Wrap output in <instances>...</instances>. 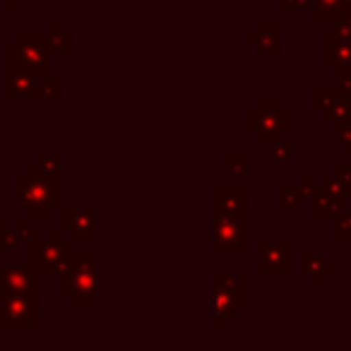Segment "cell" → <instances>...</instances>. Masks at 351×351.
<instances>
[{
  "label": "cell",
  "instance_id": "cell-1",
  "mask_svg": "<svg viewBox=\"0 0 351 351\" xmlns=\"http://www.w3.org/2000/svg\"><path fill=\"white\" fill-rule=\"evenodd\" d=\"M58 193V173H49L44 178H34V176H25L20 181V197L22 205L29 210L32 217L39 219H49L51 207L60 202Z\"/></svg>",
  "mask_w": 351,
  "mask_h": 351
},
{
  "label": "cell",
  "instance_id": "cell-2",
  "mask_svg": "<svg viewBox=\"0 0 351 351\" xmlns=\"http://www.w3.org/2000/svg\"><path fill=\"white\" fill-rule=\"evenodd\" d=\"M39 325V296L32 291L0 289V327Z\"/></svg>",
  "mask_w": 351,
  "mask_h": 351
},
{
  "label": "cell",
  "instance_id": "cell-3",
  "mask_svg": "<svg viewBox=\"0 0 351 351\" xmlns=\"http://www.w3.org/2000/svg\"><path fill=\"white\" fill-rule=\"evenodd\" d=\"M68 282H73V289L68 291V296H73L77 306H89L94 301V263L89 258V253H82L77 260H73V267L63 277V284Z\"/></svg>",
  "mask_w": 351,
  "mask_h": 351
},
{
  "label": "cell",
  "instance_id": "cell-4",
  "mask_svg": "<svg viewBox=\"0 0 351 351\" xmlns=\"http://www.w3.org/2000/svg\"><path fill=\"white\" fill-rule=\"evenodd\" d=\"M0 289L36 293L34 269L25 267V265H0Z\"/></svg>",
  "mask_w": 351,
  "mask_h": 351
},
{
  "label": "cell",
  "instance_id": "cell-5",
  "mask_svg": "<svg viewBox=\"0 0 351 351\" xmlns=\"http://www.w3.org/2000/svg\"><path fill=\"white\" fill-rule=\"evenodd\" d=\"M63 229H68L75 241H92L94 239V215L84 210H77V212L65 210Z\"/></svg>",
  "mask_w": 351,
  "mask_h": 351
}]
</instances>
